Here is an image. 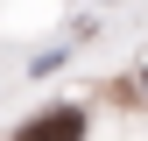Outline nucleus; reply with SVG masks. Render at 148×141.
I'll list each match as a JSON object with an SVG mask.
<instances>
[{
    "label": "nucleus",
    "mask_w": 148,
    "mask_h": 141,
    "mask_svg": "<svg viewBox=\"0 0 148 141\" xmlns=\"http://www.w3.org/2000/svg\"><path fill=\"white\" fill-rule=\"evenodd\" d=\"M14 141H85V113L78 106H49V113H35Z\"/></svg>",
    "instance_id": "f257e3e1"
}]
</instances>
